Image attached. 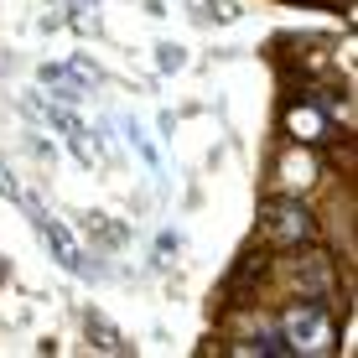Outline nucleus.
Listing matches in <instances>:
<instances>
[{"label":"nucleus","instance_id":"12","mask_svg":"<svg viewBox=\"0 0 358 358\" xmlns=\"http://www.w3.org/2000/svg\"><path fill=\"white\" fill-rule=\"evenodd\" d=\"M0 286H6V260H0Z\"/></svg>","mask_w":358,"mask_h":358},{"label":"nucleus","instance_id":"11","mask_svg":"<svg viewBox=\"0 0 358 358\" xmlns=\"http://www.w3.org/2000/svg\"><path fill=\"white\" fill-rule=\"evenodd\" d=\"M162 68H182V52H177V47H162Z\"/></svg>","mask_w":358,"mask_h":358},{"label":"nucleus","instance_id":"5","mask_svg":"<svg viewBox=\"0 0 358 358\" xmlns=\"http://www.w3.org/2000/svg\"><path fill=\"white\" fill-rule=\"evenodd\" d=\"M286 135L296 145H317L332 135V120L322 104H312V99H296V104H286Z\"/></svg>","mask_w":358,"mask_h":358},{"label":"nucleus","instance_id":"9","mask_svg":"<svg viewBox=\"0 0 358 358\" xmlns=\"http://www.w3.org/2000/svg\"><path fill=\"white\" fill-rule=\"evenodd\" d=\"M89 338H94V348H99V353H130V343L120 338V332L109 327L99 312H89Z\"/></svg>","mask_w":358,"mask_h":358},{"label":"nucleus","instance_id":"4","mask_svg":"<svg viewBox=\"0 0 358 358\" xmlns=\"http://www.w3.org/2000/svg\"><path fill=\"white\" fill-rule=\"evenodd\" d=\"M31 224H36V234H42V244H47V255H52L57 265L68 270V275H89V260H83V250H78V239L68 234V224H57L47 208H36L31 213Z\"/></svg>","mask_w":358,"mask_h":358},{"label":"nucleus","instance_id":"8","mask_svg":"<svg viewBox=\"0 0 358 358\" xmlns=\"http://www.w3.org/2000/svg\"><path fill=\"white\" fill-rule=\"evenodd\" d=\"M275 182H280V187H291V192L296 187H312V182H317V162L306 151H286L275 162Z\"/></svg>","mask_w":358,"mask_h":358},{"label":"nucleus","instance_id":"3","mask_svg":"<svg viewBox=\"0 0 358 358\" xmlns=\"http://www.w3.org/2000/svg\"><path fill=\"white\" fill-rule=\"evenodd\" d=\"M42 89H52L63 104H78L99 89V68L89 57H73V63H47L42 68Z\"/></svg>","mask_w":358,"mask_h":358},{"label":"nucleus","instance_id":"7","mask_svg":"<svg viewBox=\"0 0 358 358\" xmlns=\"http://www.w3.org/2000/svg\"><path fill=\"white\" fill-rule=\"evenodd\" d=\"M286 275H291V286H301V296H322L332 286V265H327V255H306V260H291L286 265Z\"/></svg>","mask_w":358,"mask_h":358},{"label":"nucleus","instance_id":"6","mask_svg":"<svg viewBox=\"0 0 358 358\" xmlns=\"http://www.w3.org/2000/svg\"><path fill=\"white\" fill-rule=\"evenodd\" d=\"M31 109H36V115L47 120V125H57V130L68 135V145L78 151V162H83V166H94V145H89V130L78 125V115H68V109H47L42 99H31Z\"/></svg>","mask_w":358,"mask_h":358},{"label":"nucleus","instance_id":"2","mask_svg":"<svg viewBox=\"0 0 358 358\" xmlns=\"http://www.w3.org/2000/svg\"><path fill=\"white\" fill-rule=\"evenodd\" d=\"M265 239L275 250H301V244L317 239V218L301 197H280V203L265 208Z\"/></svg>","mask_w":358,"mask_h":358},{"label":"nucleus","instance_id":"1","mask_svg":"<svg viewBox=\"0 0 358 358\" xmlns=\"http://www.w3.org/2000/svg\"><path fill=\"white\" fill-rule=\"evenodd\" d=\"M280 338L301 358H327L338 348V322H332V312L322 306V296H301V301H291L280 312Z\"/></svg>","mask_w":358,"mask_h":358},{"label":"nucleus","instance_id":"10","mask_svg":"<svg viewBox=\"0 0 358 358\" xmlns=\"http://www.w3.org/2000/svg\"><path fill=\"white\" fill-rule=\"evenodd\" d=\"M0 192H6L10 203H21V197H27V187L16 182V171H10V162H6V156H0Z\"/></svg>","mask_w":358,"mask_h":358}]
</instances>
